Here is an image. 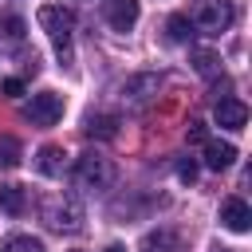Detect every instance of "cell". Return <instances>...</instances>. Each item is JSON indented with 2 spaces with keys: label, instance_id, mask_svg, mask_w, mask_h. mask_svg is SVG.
Listing matches in <instances>:
<instances>
[{
  "label": "cell",
  "instance_id": "21",
  "mask_svg": "<svg viewBox=\"0 0 252 252\" xmlns=\"http://www.w3.org/2000/svg\"><path fill=\"white\" fill-rule=\"evenodd\" d=\"M0 91L16 98V94H24V83H20V79H4V87H0Z\"/></svg>",
  "mask_w": 252,
  "mask_h": 252
},
{
  "label": "cell",
  "instance_id": "17",
  "mask_svg": "<svg viewBox=\"0 0 252 252\" xmlns=\"http://www.w3.org/2000/svg\"><path fill=\"white\" fill-rule=\"evenodd\" d=\"M0 252H43V244L35 236H8Z\"/></svg>",
  "mask_w": 252,
  "mask_h": 252
},
{
  "label": "cell",
  "instance_id": "11",
  "mask_svg": "<svg viewBox=\"0 0 252 252\" xmlns=\"http://www.w3.org/2000/svg\"><path fill=\"white\" fill-rule=\"evenodd\" d=\"M63 146H43L39 150V158H35V169L43 173V177H59L63 173Z\"/></svg>",
  "mask_w": 252,
  "mask_h": 252
},
{
  "label": "cell",
  "instance_id": "6",
  "mask_svg": "<svg viewBox=\"0 0 252 252\" xmlns=\"http://www.w3.org/2000/svg\"><path fill=\"white\" fill-rule=\"evenodd\" d=\"M138 16H142L138 0H102V20H106L114 32H130V28L138 24Z\"/></svg>",
  "mask_w": 252,
  "mask_h": 252
},
{
  "label": "cell",
  "instance_id": "24",
  "mask_svg": "<svg viewBox=\"0 0 252 252\" xmlns=\"http://www.w3.org/2000/svg\"><path fill=\"white\" fill-rule=\"evenodd\" d=\"M220 252H224V248H220Z\"/></svg>",
  "mask_w": 252,
  "mask_h": 252
},
{
  "label": "cell",
  "instance_id": "14",
  "mask_svg": "<svg viewBox=\"0 0 252 252\" xmlns=\"http://www.w3.org/2000/svg\"><path fill=\"white\" fill-rule=\"evenodd\" d=\"M20 158H24L20 142H16V138H8V134H0V165H4V169H12V165H20Z\"/></svg>",
  "mask_w": 252,
  "mask_h": 252
},
{
  "label": "cell",
  "instance_id": "20",
  "mask_svg": "<svg viewBox=\"0 0 252 252\" xmlns=\"http://www.w3.org/2000/svg\"><path fill=\"white\" fill-rule=\"evenodd\" d=\"M4 28H8V35H12V39H24V20H16V16H12Z\"/></svg>",
  "mask_w": 252,
  "mask_h": 252
},
{
  "label": "cell",
  "instance_id": "2",
  "mask_svg": "<svg viewBox=\"0 0 252 252\" xmlns=\"http://www.w3.org/2000/svg\"><path fill=\"white\" fill-rule=\"evenodd\" d=\"M75 185L87 189V193H106V189L114 185V165H110V158H102V154H83V158L75 161Z\"/></svg>",
  "mask_w": 252,
  "mask_h": 252
},
{
  "label": "cell",
  "instance_id": "7",
  "mask_svg": "<svg viewBox=\"0 0 252 252\" xmlns=\"http://www.w3.org/2000/svg\"><path fill=\"white\" fill-rule=\"evenodd\" d=\"M138 252H189L185 236L173 232V228H150L142 240H138Z\"/></svg>",
  "mask_w": 252,
  "mask_h": 252
},
{
  "label": "cell",
  "instance_id": "22",
  "mask_svg": "<svg viewBox=\"0 0 252 252\" xmlns=\"http://www.w3.org/2000/svg\"><path fill=\"white\" fill-rule=\"evenodd\" d=\"M177 177H181V181H193V177H197V165H193V161H181V165H177Z\"/></svg>",
  "mask_w": 252,
  "mask_h": 252
},
{
  "label": "cell",
  "instance_id": "9",
  "mask_svg": "<svg viewBox=\"0 0 252 252\" xmlns=\"http://www.w3.org/2000/svg\"><path fill=\"white\" fill-rule=\"evenodd\" d=\"M201 146H205V165H209V169H228V165L236 161V146H232V142H213V138H205Z\"/></svg>",
  "mask_w": 252,
  "mask_h": 252
},
{
  "label": "cell",
  "instance_id": "15",
  "mask_svg": "<svg viewBox=\"0 0 252 252\" xmlns=\"http://www.w3.org/2000/svg\"><path fill=\"white\" fill-rule=\"evenodd\" d=\"M165 32H169V39H173V43H185V39L193 35V24H189L185 16H169V24H165Z\"/></svg>",
  "mask_w": 252,
  "mask_h": 252
},
{
  "label": "cell",
  "instance_id": "8",
  "mask_svg": "<svg viewBox=\"0 0 252 252\" xmlns=\"http://www.w3.org/2000/svg\"><path fill=\"white\" fill-rule=\"evenodd\" d=\"M220 224H224L228 232H248V228H252V209H248V201L228 197V201L220 205Z\"/></svg>",
  "mask_w": 252,
  "mask_h": 252
},
{
  "label": "cell",
  "instance_id": "12",
  "mask_svg": "<svg viewBox=\"0 0 252 252\" xmlns=\"http://www.w3.org/2000/svg\"><path fill=\"white\" fill-rule=\"evenodd\" d=\"M83 134L87 138H114L118 134V118L114 114H91L87 126H83Z\"/></svg>",
  "mask_w": 252,
  "mask_h": 252
},
{
  "label": "cell",
  "instance_id": "4",
  "mask_svg": "<svg viewBox=\"0 0 252 252\" xmlns=\"http://www.w3.org/2000/svg\"><path fill=\"white\" fill-rule=\"evenodd\" d=\"M43 220L55 232H79L83 228V205L75 197H55V201L43 205Z\"/></svg>",
  "mask_w": 252,
  "mask_h": 252
},
{
  "label": "cell",
  "instance_id": "13",
  "mask_svg": "<svg viewBox=\"0 0 252 252\" xmlns=\"http://www.w3.org/2000/svg\"><path fill=\"white\" fill-rule=\"evenodd\" d=\"M193 67H197V75L217 79V75H220V55L209 51V47H193Z\"/></svg>",
  "mask_w": 252,
  "mask_h": 252
},
{
  "label": "cell",
  "instance_id": "5",
  "mask_svg": "<svg viewBox=\"0 0 252 252\" xmlns=\"http://www.w3.org/2000/svg\"><path fill=\"white\" fill-rule=\"evenodd\" d=\"M24 118H28L32 126H55V122L63 118V94H55V91L32 94V102L24 106Z\"/></svg>",
  "mask_w": 252,
  "mask_h": 252
},
{
  "label": "cell",
  "instance_id": "10",
  "mask_svg": "<svg viewBox=\"0 0 252 252\" xmlns=\"http://www.w3.org/2000/svg\"><path fill=\"white\" fill-rule=\"evenodd\" d=\"M217 122L228 126V130H240V126L248 122V106H244L240 98H220V102H217Z\"/></svg>",
  "mask_w": 252,
  "mask_h": 252
},
{
  "label": "cell",
  "instance_id": "1",
  "mask_svg": "<svg viewBox=\"0 0 252 252\" xmlns=\"http://www.w3.org/2000/svg\"><path fill=\"white\" fill-rule=\"evenodd\" d=\"M39 28L47 32V39H51V47H55L59 63H71V35H75V16H71L67 8H59V4H43V8H39Z\"/></svg>",
  "mask_w": 252,
  "mask_h": 252
},
{
  "label": "cell",
  "instance_id": "23",
  "mask_svg": "<svg viewBox=\"0 0 252 252\" xmlns=\"http://www.w3.org/2000/svg\"><path fill=\"white\" fill-rule=\"evenodd\" d=\"M102 252H126V248H122V244H106Z\"/></svg>",
  "mask_w": 252,
  "mask_h": 252
},
{
  "label": "cell",
  "instance_id": "3",
  "mask_svg": "<svg viewBox=\"0 0 252 252\" xmlns=\"http://www.w3.org/2000/svg\"><path fill=\"white\" fill-rule=\"evenodd\" d=\"M236 20V4L232 0H193V28L217 35V32H228Z\"/></svg>",
  "mask_w": 252,
  "mask_h": 252
},
{
  "label": "cell",
  "instance_id": "16",
  "mask_svg": "<svg viewBox=\"0 0 252 252\" xmlns=\"http://www.w3.org/2000/svg\"><path fill=\"white\" fill-rule=\"evenodd\" d=\"M0 205L16 217V213H24V193H20V185H4L0 189Z\"/></svg>",
  "mask_w": 252,
  "mask_h": 252
},
{
  "label": "cell",
  "instance_id": "19",
  "mask_svg": "<svg viewBox=\"0 0 252 252\" xmlns=\"http://www.w3.org/2000/svg\"><path fill=\"white\" fill-rule=\"evenodd\" d=\"M185 138H189V142H205V138H209V134H205V122H189Z\"/></svg>",
  "mask_w": 252,
  "mask_h": 252
},
{
  "label": "cell",
  "instance_id": "18",
  "mask_svg": "<svg viewBox=\"0 0 252 252\" xmlns=\"http://www.w3.org/2000/svg\"><path fill=\"white\" fill-rule=\"evenodd\" d=\"M142 91H158V75H142V79H130L126 83V94L130 98H142Z\"/></svg>",
  "mask_w": 252,
  "mask_h": 252
}]
</instances>
